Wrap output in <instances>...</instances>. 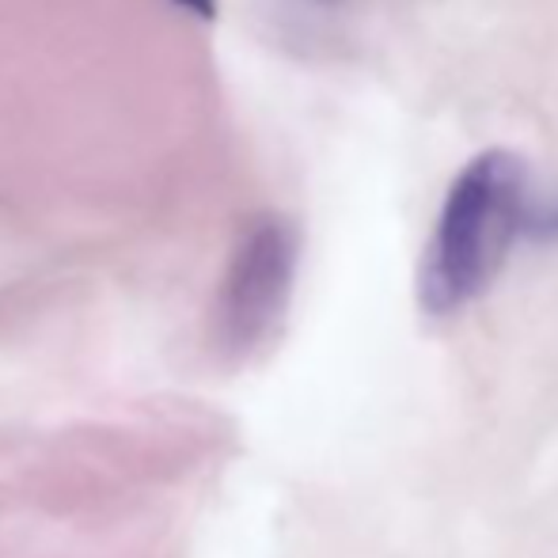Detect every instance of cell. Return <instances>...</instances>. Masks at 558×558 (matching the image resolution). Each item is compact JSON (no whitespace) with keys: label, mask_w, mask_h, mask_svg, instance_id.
Segmentation results:
<instances>
[{"label":"cell","mask_w":558,"mask_h":558,"mask_svg":"<svg viewBox=\"0 0 558 558\" xmlns=\"http://www.w3.org/2000/svg\"><path fill=\"white\" fill-rule=\"evenodd\" d=\"M558 235V202L532 186L529 163L506 148L475 156L448 183L418 263V304L452 319L483 301L513 258L517 243Z\"/></svg>","instance_id":"cell-1"},{"label":"cell","mask_w":558,"mask_h":558,"mask_svg":"<svg viewBox=\"0 0 558 558\" xmlns=\"http://www.w3.org/2000/svg\"><path fill=\"white\" fill-rule=\"evenodd\" d=\"M301 274V232L289 217L258 214L240 228L214 296V342L225 357L247 361L274 342Z\"/></svg>","instance_id":"cell-2"},{"label":"cell","mask_w":558,"mask_h":558,"mask_svg":"<svg viewBox=\"0 0 558 558\" xmlns=\"http://www.w3.org/2000/svg\"><path fill=\"white\" fill-rule=\"evenodd\" d=\"M411 0H258V15L293 53H350Z\"/></svg>","instance_id":"cell-3"},{"label":"cell","mask_w":558,"mask_h":558,"mask_svg":"<svg viewBox=\"0 0 558 558\" xmlns=\"http://www.w3.org/2000/svg\"><path fill=\"white\" fill-rule=\"evenodd\" d=\"M171 4L179 8V12H186V15H194V20H214L217 15V0H171Z\"/></svg>","instance_id":"cell-4"}]
</instances>
